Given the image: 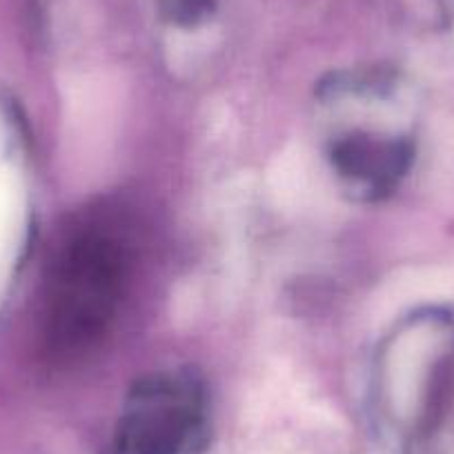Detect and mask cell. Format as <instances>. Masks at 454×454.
Instances as JSON below:
<instances>
[{"instance_id":"obj_1","label":"cell","mask_w":454,"mask_h":454,"mask_svg":"<svg viewBox=\"0 0 454 454\" xmlns=\"http://www.w3.org/2000/svg\"><path fill=\"white\" fill-rule=\"evenodd\" d=\"M128 278V254L119 239L82 232L65 247L51 283L50 339L56 352H90L116 317Z\"/></svg>"},{"instance_id":"obj_2","label":"cell","mask_w":454,"mask_h":454,"mask_svg":"<svg viewBox=\"0 0 454 454\" xmlns=\"http://www.w3.org/2000/svg\"><path fill=\"white\" fill-rule=\"evenodd\" d=\"M205 396L185 374H150L134 383L121 410L116 454H187L200 439Z\"/></svg>"},{"instance_id":"obj_4","label":"cell","mask_w":454,"mask_h":454,"mask_svg":"<svg viewBox=\"0 0 454 454\" xmlns=\"http://www.w3.org/2000/svg\"><path fill=\"white\" fill-rule=\"evenodd\" d=\"M214 0H159V10L169 25L192 29L203 25L214 14Z\"/></svg>"},{"instance_id":"obj_3","label":"cell","mask_w":454,"mask_h":454,"mask_svg":"<svg viewBox=\"0 0 454 454\" xmlns=\"http://www.w3.org/2000/svg\"><path fill=\"white\" fill-rule=\"evenodd\" d=\"M334 172L368 199L395 185L403 172L405 147L401 141L370 132H352L334 141L330 150Z\"/></svg>"}]
</instances>
